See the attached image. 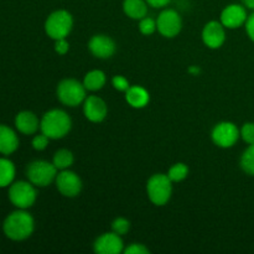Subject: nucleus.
<instances>
[{
	"mask_svg": "<svg viewBox=\"0 0 254 254\" xmlns=\"http://www.w3.org/2000/svg\"><path fill=\"white\" fill-rule=\"evenodd\" d=\"M241 168L248 175L254 176V144H251L241 156Z\"/></svg>",
	"mask_w": 254,
	"mask_h": 254,
	"instance_id": "nucleus-23",
	"label": "nucleus"
},
{
	"mask_svg": "<svg viewBox=\"0 0 254 254\" xmlns=\"http://www.w3.org/2000/svg\"><path fill=\"white\" fill-rule=\"evenodd\" d=\"M146 192L154 205H166L173 195V181L165 174H154L146 184Z\"/></svg>",
	"mask_w": 254,
	"mask_h": 254,
	"instance_id": "nucleus-4",
	"label": "nucleus"
},
{
	"mask_svg": "<svg viewBox=\"0 0 254 254\" xmlns=\"http://www.w3.org/2000/svg\"><path fill=\"white\" fill-rule=\"evenodd\" d=\"M130 230V222L124 217H118L112 222V231L117 235L124 236Z\"/></svg>",
	"mask_w": 254,
	"mask_h": 254,
	"instance_id": "nucleus-25",
	"label": "nucleus"
},
{
	"mask_svg": "<svg viewBox=\"0 0 254 254\" xmlns=\"http://www.w3.org/2000/svg\"><path fill=\"white\" fill-rule=\"evenodd\" d=\"M242 1L246 7H248V9L251 10H254V0H242Z\"/></svg>",
	"mask_w": 254,
	"mask_h": 254,
	"instance_id": "nucleus-34",
	"label": "nucleus"
},
{
	"mask_svg": "<svg viewBox=\"0 0 254 254\" xmlns=\"http://www.w3.org/2000/svg\"><path fill=\"white\" fill-rule=\"evenodd\" d=\"M73 27V17L67 10H56L51 12L45 21V31L52 40L66 39Z\"/></svg>",
	"mask_w": 254,
	"mask_h": 254,
	"instance_id": "nucleus-3",
	"label": "nucleus"
},
{
	"mask_svg": "<svg viewBox=\"0 0 254 254\" xmlns=\"http://www.w3.org/2000/svg\"><path fill=\"white\" fill-rule=\"evenodd\" d=\"M15 178V165L9 159L0 158V188L11 185Z\"/></svg>",
	"mask_w": 254,
	"mask_h": 254,
	"instance_id": "nucleus-21",
	"label": "nucleus"
},
{
	"mask_svg": "<svg viewBox=\"0 0 254 254\" xmlns=\"http://www.w3.org/2000/svg\"><path fill=\"white\" fill-rule=\"evenodd\" d=\"M71 118L62 109H51V111L46 112L40 121L41 133L54 140L66 136L71 130Z\"/></svg>",
	"mask_w": 254,
	"mask_h": 254,
	"instance_id": "nucleus-2",
	"label": "nucleus"
},
{
	"mask_svg": "<svg viewBox=\"0 0 254 254\" xmlns=\"http://www.w3.org/2000/svg\"><path fill=\"white\" fill-rule=\"evenodd\" d=\"M126 254H149L150 251L148 250V247H145L144 245L140 243H131L128 248L124 250Z\"/></svg>",
	"mask_w": 254,
	"mask_h": 254,
	"instance_id": "nucleus-30",
	"label": "nucleus"
},
{
	"mask_svg": "<svg viewBox=\"0 0 254 254\" xmlns=\"http://www.w3.org/2000/svg\"><path fill=\"white\" fill-rule=\"evenodd\" d=\"M247 11L245 5L230 4L221 12V22L226 29H238L247 21Z\"/></svg>",
	"mask_w": 254,
	"mask_h": 254,
	"instance_id": "nucleus-14",
	"label": "nucleus"
},
{
	"mask_svg": "<svg viewBox=\"0 0 254 254\" xmlns=\"http://www.w3.org/2000/svg\"><path fill=\"white\" fill-rule=\"evenodd\" d=\"M56 188L64 197H76L82 190V180L76 173L71 170H61L56 176Z\"/></svg>",
	"mask_w": 254,
	"mask_h": 254,
	"instance_id": "nucleus-10",
	"label": "nucleus"
},
{
	"mask_svg": "<svg viewBox=\"0 0 254 254\" xmlns=\"http://www.w3.org/2000/svg\"><path fill=\"white\" fill-rule=\"evenodd\" d=\"M19 148L16 133L7 126L0 124V154L10 155Z\"/></svg>",
	"mask_w": 254,
	"mask_h": 254,
	"instance_id": "nucleus-17",
	"label": "nucleus"
},
{
	"mask_svg": "<svg viewBox=\"0 0 254 254\" xmlns=\"http://www.w3.org/2000/svg\"><path fill=\"white\" fill-rule=\"evenodd\" d=\"M246 31H247L248 37L254 42V12L247 17V21H246Z\"/></svg>",
	"mask_w": 254,
	"mask_h": 254,
	"instance_id": "nucleus-32",
	"label": "nucleus"
},
{
	"mask_svg": "<svg viewBox=\"0 0 254 254\" xmlns=\"http://www.w3.org/2000/svg\"><path fill=\"white\" fill-rule=\"evenodd\" d=\"M241 136L247 144H254V123L243 124L241 129Z\"/></svg>",
	"mask_w": 254,
	"mask_h": 254,
	"instance_id": "nucleus-27",
	"label": "nucleus"
},
{
	"mask_svg": "<svg viewBox=\"0 0 254 254\" xmlns=\"http://www.w3.org/2000/svg\"><path fill=\"white\" fill-rule=\"evenodd\" d=\"M84 117L92 123H101L108 114L106 102L97 96H89L83 102Z\"/></svg>",
	"mask_w": 254,
	"mask_h": 254,
	"instance_id": "nucleus-15",
	"label": "nucleus"
},
{
	"mask_svg": "<svg viewBox=\"0 0 254 254\" xmlns=\"http://www.w3.org/2000/svg\"><path fill=\"white\" fill-rule=\"evenodd\" d=\"M31 183L27 181H17L10 185L9 200L15 207L26 210L31 207L37 197V192Z\"/></svg>",
	"mask_w": 254,
	"mask_h": 254,
	"instance_id": "nucleus-7",
	"label": "nucleus"
},
{
	"mask_svg": "<svg viewBox=\"0 0 254 254\" xmlns=\"http://www.w3.org/2000/svg\"><path fill=\"white\" fill-rule=\"evenodd\" d=\"M86 87L73 78L62 79L57 86V98L67 107H77L83 103L86 97Z\"/></svg>",
	"mask_w": 254,
	"mask_h": 254,
	"instance_id": "nucleus-5",
	"label": "nucleus"
},
{
	"mask_svg": "<svg viewBox=\"0 0 254 254\" xmlns=\"http://www.w3.org/2000/svg\"><path fill=\"white\" fill-rule=\"evenodd\" d=\"M107 82V77L106 73L101 69H93V71H89L88 73L84 76L83 79V84L86 87L87 91L91 92H96L99 91L104 87Z\"/></svg>",
	"mask_w": 254,
	"mask_h": 254,
	"instance_id": "nucleus-20",
	"label": "nucleus"
},
{
	"mask_svg": "<svg viewBox=\"0 0 254 254\" xmlns=\"http://www.w3.org/2000/svg\"><path fill=\"white\" fill-rule=\"evenodd\" d=\"M145 1L148 2V5H150V6L156 7V9H160V7L166 6L171 0H145Z\"/></svg>",
	"mask_w": 254,
	"mask_h": 254,
	"instance_id": "nucleus-33",
	"label": "nucleus"
},
{
	"mask_svg": "<svg viewBox=\"0 0 254 254\" xmlns=\"http://www.w3.org/2000/svg\"><path fill=\"white\" fill-rule=\"evenodd\" d=\"M139 30H140L141 34L146 35V36L153 35L158 30V27H156V20L148 16L143 17L140 20V22H139Z\"/></svg>",
	"mask_w": 254,
	"mask_h": 254,
	"instance_id": "nucleus-26",
	"label": "nucleus"
},
{
	"mask_svg": "<svg viewBox=\"0 0 254 254\" xmlns=\"http://www.w3.org/2000/svg\"><path fill=\"white\" fill-rule=\"evenodd\" d=\"M88 49L91 54L97 59H111L116 54V42L107 35H94L88 42Z\"/></svg>",
	"mask_w": 254,
	"mask_h": 254,
	"instance_id": "nucleus-13",
	"label": "nucleus"
},
{
	"mask_svg": "<svg viewBox=\"0 0 254 254\" xmlns=\"http://www.w3.org/2000/svg\"><path fill=\"white\" fill-rule=\"evenodd\" d=\"M27 179L32 185L37 188H46L56 180L57 168L54 163L45 160H36L29 164L26 170Z\"/></svg>",
	"mask_w": 254,
	"mask_h": 254,
	"instance_id": "nucleus-6",
	"label": "nucleus"
},
{
	"mask_svg": "<svg viewBox=\"0 0 254 254\" xmlns=\"http://www.w3.org/2000/svg\"><path fill=\"white\" fill-rule=\"evenodd\" d=\"M189 72H190L191 74H193V76H197V74L200 73V68H198L197 66H191L190 68H189Z\"/></svg>",
	"mask_w": 254,
	"mask_h": 254,
	"instance_id": "nucleus-35",
	"label": "nucleus"
},
{
	"mask_svg": "<svg viewBox=\"0 0 254 254\" xmlns=\"http://www.w3.org/2000/svg\"><path fill=\"white\" fill-rule=\"evenodd\" d=\"M49 141H50L49 136L45 135L44 133H41V134H39V135L34 136V139H32V143H31L32 148L37 151L45 150V149L47 148V145H49Z\"/></svg>",
	"mask_w": 254,
	"mask_h": 254,
	"instance_id": "nucleus-28",
	"label": "nucleus"
},
{
	"mask_svg": "<svg viewBox=\"0 0 254 254\" xmlns=\"http://www.w3.org/2000/svg\"><path fill=\"white\" fill-rule=\"evenodd\" d=\"M69 50V44L66 39H60L55 41V51L59 55H66Z\"/></svg>",
	"mask_w": 254,
	"mask_h": 254,
	"instance_id": "nucleus-31",
	"label": "nucleus"
},
{
	"mask_svg": "<svg viewBox=\"0 0 254 254\" xmlns=\"http://www.w3.org/2000/svg\"><path fill=\"white\" fill-rule=\"evenodd\" d=\"M15 127L20 133L25 135H31L36 133L37 129L40 128V121L35 113L24 111L17 113V116L15 117Z\"/></svg>",
	"mask_w": 254,
	"mask_h": 254,
	"instance_id": "nucleus-16",
	"label": "nucleus"
},
{
	"mask_svg": "<svg viewBox=\"0 0 254 254\" xmlns=\"http://www.w3.org/2000/svg\"><path fill=\"white\" fill-rule=\"evenodd\" d=\"M189 175V168L186 164L184 163H176L169 169L168 176L173 183H180V181L185 180Z\"/></svg>",
	"mask_w": 254,
	"mask_h": 254,
	"instance_id": "nucleus-24",
	"label": "nucleus"
},
{
	"mask_svg": "<svg viewBox=\"0 0 254 254\" xmlns=\"http://www.w3.org/2000/svg\"><path fill=\"white\" fill-rule=\"evenodd\" d=\"M123 11L133 20H141L148 14V2L145 0H124Z\"/></svg>",
	"mask_w": 254,
	"mask_h": 254,
	"instance_id": "nucleus-19",
	"label": "nucleus"
},
{
	"mask_svg": "<svg viewBox=\"0 0 254 254\" xmlns=\"http://www.w3.org/2000/svg\"><path fill=\"white\" fill-rule=\"evenodd\" d=\"M73 161L74 158L72 151L67 150V149H61V150L55 153L52 163L56 166L57 170H67V169L71 168Z\"/></svg>",
	"mask_w": 254,
	"mask_h": 254,
	"instance_id": "nucleus-22",
	"label": "nucleus"
},
{
	"mask_svg": "<svg viewBox=\"0 0 254 254\" xmlns=\"http://www.w3.org/2000/svg\"><path fill=\"white\" fill-rule=\"evenodd\" d=\"M226 27L221 21H210L203 26L202 41L208 49H220L226 41Z\"/></svg>",
	"mask_w": 254,
	"mask_h": 254,
	"instance_id": "nucleus-12",
	"label": "nucleus"
},
{
	"mask_svg": "<svg viewBox=\"0 0 254 254\" xmlns=\"http://www.w3.org/2000/svg\"><path fill=\"white\" fill-rule=\"evenodd\" d=\"M126 101L133 108L140 109L148 106L149 101H150V94L144 87L130 86L126 92Z\"/></svg>",
	"mask_w": 254,
	"mask_h": 254,
	"instance_id": "nucleus-18",
	"label": "nucleus"
},
{
	"mask_svg": "<svg viewBox=\"0 0 254 254\" xmlns=\"http://www.w3.org/2000/svg\"><path fill=\"white\" fill-rule=\"evenodd\" d=\"M112 84L119 92H127L129 87H130L129 81L124 76H114L112 78Z\"/></svg>",
	"mask_w": 254,
	"mask_h": 254,
	"instance_id": "nucleus-29",
	"label": "nucleus"
},
{
	"mask_svg": "<svg viewBox=\"0 0 254 254\" xmlns=\"http://www.w3.org/2000/svg\"><path fill=\"white\" fill-rule=\"evenodd\" d=\"M34 228L35 222L32 216L21 208L10 213L2 225L5 236L12 241L26 240L32 235Z\"/></svg>",
	"mask_w": 254,
	"mask_h": 254,
	"instance_id": "nucleus-1",
	"label": "nucleus"
},
{
	"mask_svg": "<svg viewBox=\"0 0 254 254\" xmlns=\"http://www.w3.org/2000/svg\"><path fill=\"white\" fill-rule=\"evenodd\" d=\"M94 252L98 254H119L124 252L123 240L116 232L103 233L94 241Z\"/></svg>",
	"mask_w": 254,
	"mask_h": 254,
	"instance_id": "nucleus-11",
	"label": "nucleus"
},
{
	"mask_svg": "<svg viewBox=\"0 0 254 254\" xmlns=\"http://www.w3.org/2000/svg\"><path fill=\"white\" fill-rule=\"evenodd\" d=\"M156 27L164 37L171 39L180 34L183 29V20L176 10L165 9L159 14L156 19Z\"/></svg>",
	"mask_w": 254,
	"mask_h": 254,
	"instance_id": "nucleus-9",
	"label": "nucleus"
},
{
	"mask_svg": "<svg viewBox=\"0 0 254 254\" xmlns=\"http://www.w3.org/2000/svg\"><path fill=\"white\" fill-rule=\"evenodd\" d=\"M240 136V129L237 128L236 124L231 123V122H221V123L216 124L212 129V133H211L213 143L223 149L232 148L237 143Z\"/></svg>",
	"mask_w": 254,
	"mask_h": 254,
	"instance_id": "nucleus-8",
	"label": "nucleus"
}]
</instances>
